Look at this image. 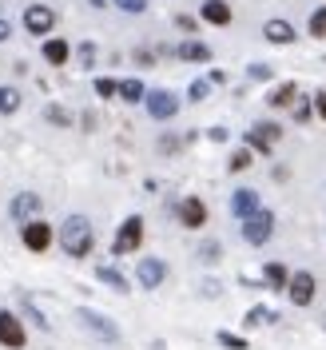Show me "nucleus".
Here are the masks:
<instances>
[{"label": "nucleus", "instance_id": "27", "mask_svg": "<svg viewBox=\"0 0 326 350\" xmlns=\"http://www.w3.org/2000/svg\"><path fill=\"white\" fill-rule=\"evenodd\" d=\"M207 96H211V80H195V84L187 88V100H191V104H203Z\"/></svg>", "mask_w": 326, "mask_h": 350}, {"label": "nucleus", "instance_id": "32", "mask_svg": "<svg viewBox=\"0 0 326 350\" xmlns=\"http://www.w3.org/2000/svg\"><path fill=\"white\" fill-rule=\"evenodd\" d=\"M251 159H255L251 148H239V152L231 155V172H247V167H251Z\"/></svg>", "mask_w": 326, "mask_h": 350}, {"label": "nucleus", "instance_id": "22", "mask_svg": "<svg viewBox=\"0 0 326 350\" xmlns=\"http://www.w3.org/2000/svg\"><path fill=\"white\" fill-rule=\"evenodd\" d=\"M116 96H124L128 104H144L148 88H144V80H120V92H116Z\"/></svg>", "mask_w": 326, "mask_h": 350}, {"label": "nucleus", "instance_id": "4", "mask_svg": "<svg viewBox=\"0 0 326 350\" xmlns=\"http://www.w3.org/2000/svg\"><path fill=\"white\" fill-rule=\"evenodd\" d=\"M144 247V215H128L124 227L116 231V243H111V255H131Z\"/></svg>", "mask_w": 326, "mask_h": 350}, {"label": "nucleus", "instance_id": "13", "mask_svg": "<svg viewBox=\"0 0 326 350\" xmlns=\"http://www.w3.org/2000/svg\"><path fill=\"white\" fill-rule=\"evenodd\" d=\"M179 223L191 227V231H199V227L207 223V203H203L199 196H187L183 203H179Z\"/></svg>", "mask_w": 326, "mask_h": 350}, {"label": "nucleus", "instance_id": "12", "mask_svg": "<svg viewBox=\"0 0 326 350\" xmlns=\"http://www.w3.org/2000/svg\"><path fill=\"white\" fill-rule=\"evenodd\" d=\"M135 279H139V286H144V291L163 286V279H167V262H163V259H139V267H135Z\"/></svg>", "mask_w": 326, "mask_h": 350}, {"label": "nucleus", "instance_id": "14", "mask_svg": "<svg viewBox=\"0 0 326 350\" xmlns=\"http://www.w3.org/2000/svg\"><path fill=\"white\" fill-rule=\"evenodd\" d=\"M262 36H267V44H295V40H299L295 24L283 21V16H275V21H267V24H262Z\"/></svg>", "mask_w": 326, "mask_h": 350}, {"label": "nucleus", "instance_id": "26", "mask_svg": "<svg viewBox=\"0 0 326 350\" xmlns=\"http://www.w3.org/2000/svg\"><path fill=\"white\" fill-rule=\"evenodd\" d=\"M215 342H219V347H227V350H247V347H251V342H247L243 334H231V330H219Z\"/></svg>", "mask_w": 326, "mask_h": 350}, {"label": "nucleus", "instance_id": "15", "mask_svg": "<svg viewBox=\"0 0 326 350\" xmlns=\"http://www.w3.org/2000/svg\"><path fill=\"white\" fill-rule=\"evenodd\" d=\"M199 16H203L207 24H215V28H227V24L235 21V12H231V4H227V0H203Z\"/></svg>", "mask_w": 326, "mask_h": 350}, {"label": "nucleus", "instance_id": "24", "mask_svg": "<svg viewBox=\"0 0 326 350\" xmlns=\"http://www.w3.org/2000/svg\"><path fill=\"white\" fill-rule=\"evenodd\" d=\"M306 32H310L314 40H326V8H314V12L306 16Z\"/></svg>", "mask_w": 326, "mask_h": 350}, {"label": "nucleus", "instance_id": "9", "mask_svg": "<svg viewBox=\"0 0 326 350\" xmlns=\"http://www.w3.org/2000/svg\"><path fill=\"white\" fill-rule=\"evenodd\" d=\"M40 211H44V199L36 191H21V196H12V203H8V219H16V223L40 219Z\"/></svg>", "mask_w": 326, "mask_h": 350}, {"label": "nucleus", "instance_id": "11", "mask_svg": "<svg viewBox=\"0 0 326 350\" xmlns=\"http://www.w3.org/2000/svg\"><path fill=\"white\" fill-rule=\"evenodd\" d=\"M21 239H24V247H28V251H36V255H40V251H48V247H52V239H56V235H52V227H48L44 219H28V223H24V231H21Z\"/></svg>", "mask_w": 326, "mask_h": 350}, {"label": "nucleus", "instance_id": "38", "mask_svg": "<svg viewBox=\"0 0 326 350\" xmlns=\"http://www.w3.org/2000/svg\"><path fill=\"white\" fill-rule=\"evenodd\" d=\"M135 64L152 68V64H155V60H152V52H148V48H139V52H135Z\"/></svg>", "mask_w": 326, "mask_h": 350}, {"label": "nucleus", "instance_id": "19", "mask_svg": "<svg viewBox=\"0 0 326 350\" xmlns=\"http://www.w3.org/2000/svg\"><path fill=\"white\" fill-rule=\"evenodd\" d=\"M96 279H100L104 286H111L116 295H128V291H131V286H128V279H124V275H120L116 267H108V262H104V267H96Z\"/></svg>", "mask_w": 326, "mask_h": 350}, {"label": "nucleus", "instance_id": "29", "mask_svg": "<svg viewBox=\"0 0 326 350\" xmlns=\"http://www.w3.org/2000/svg\"><path fill=\"white\" fill-rule=\"evenodd\" d=\"M262 323H275V310H267V306H255V310L247 314V327H262Z\"/></svg>", "mask_w": 326, "mask_h": 350}, {"label": "nucleus", "instance_id": "3", "mask_svg": "<svg viewBox=\"0 0 326 350\" xmlns=\"http://www.w3.org/2000/svg\"><path fill=\"white\" fill-rule=\"evenodd\" d=\"M144 108H148V116H152L155 124H163V120H175L179 116V96L167 92V88H148Z\"/></svg>", "mask_w": 326, "mask_h": 350}, {"label": "nucleus", "instance_id": "37", "mask_svg": "<svg viewBox=\"0 0 326 350\" xmlns=\"http://www.w3.org/2000/svg\"><path fill=\"white\" fill-rule=\"evenodd\" d=\"M314 111L326 120V88H318V92H314Z\"/></svg>", "mask_w": 326, "mask_h": 350}, {"label": "nucleus", "instance_id": "16", "mask_svg": "<svg viewBox=\"0 0 326 350\" xmlns=\"http://www.w3.org/2000/svg\"><path fill=\"white\" fill-rule=\"evenodd\" d=\"M44 60H48V64L52 68H64L68 60H72V44L68 40H60V36H44Z\"/></svg>", "mask_w": 326, "mask_h": 350}, {"label": "nucleus", "instance_id": "30", "mask_svg": "<svg viewBox=\"0 0 326 350\" xmlns=\"http://www.w3.org/2000/svg\"><path fill=\"white\" fill-rule=\"evenodd\" d=\"M76 60H80V68H92V64H96V44L84 40L80 48H76Z\"/></svg>", "mask_w": 326, "mask_h": 350}, {"label": "nucleus", "instance_id": "1", "mask_svg": "<svg viewBox=\"0 0 326 350\" xmlns=\"http://www.w3.org/2000/svg\"><path fill=\"white\" fill-rule=\"evenodd\" d=\"M60 247H64V255H72V259H84V255H92V247H96L92 219H84V215H68V219H64V227H60Z\"/></svg>", "mask_w": 326, "mask_h": 350}, {"label": "nucleus", "instance_id": "35", "mask_svg": "<svg viewBox=\"0 0 326 350\" xmlns=\"http://www.w3.org/2000/svg\"><path fill=\"white\" fill-rule=\"evenodd\" d=\"M247 76H251V80H271V68L267 64H251L247 68Z\"/></svg>", "mask_w": 326, "mask_h": 350}, {"label": "nucleus", "instance_id": "39", "mask_svg": "<svg viewBox=\"0 0 326 350\" xmlns=\"http://www.w3.org/2000/svg\"><path fill=\"white\" fill-rule=\"evenodd\" d=\"M8 36H12V24H8V21H0V44L8 40Z\"/></svg>", "mask_w": 326, "mask_h": 350}, {"label": "nucleus", "instance_id": "34", "mask_svg": "<svg viewBox=\"0 0 326 350\" xmlns=\"http://www.w3.org/2000/svg\"><path fill=\"white\" fill-rule=\"evenodd\" d=\"M310 111H314V104H310V100H295V120H299V124H306V120H310Z\"/></svg>", "mask_w": 326, "mask_h": 350}, {"label": "nucleus", "instance_id": "33", "mask_svg": "<svg viewBox=\"0 0 326 350\" xmlns=\"http://www.w3.org/2000/svg\"><path fill=\"white\" fill-rule=\"evenodd\" d=\"M219 255H223V247H219V243H203V247H199V259H203V262H219Z\"/></svg>", "mask_w": 326, "mask_h": 350}, {"label": "nucleus", "instance_id": "40", "mask_svg": "<svg viewBox=\"0 0 326 350\" xmlns=\"http://www.w3.org/2000/svg\"><path fill=\"white\" fill-rule=\"evenodd\" d=\"M92 4H96V8H104V4H108V0H92Z\"/></svg>", "mask_w": 326, "mask_h": 350}, {"label": "nucleus", "instance_id": "18", "mask_svg": "<svg viewBox=\"0 0 326 350\" xmlns=\"http://www.w3.org/2000/svg\"><path fill=\"white\" fill-rule=\"evenodd\" d=\"M259 207V196L251 191V187H239L235 196H231V211H235V219H243V215H251Z\"/></svg>", "mask_w": 326, "mask_h": 350}, {"label": "nucleus", "instance_id": "8", "mask_svg": "<svg viewBox=\"0 0 326 350\" xmlns=\"http://www.w3.org/2000/svg\"><path fill=\"white\" fill-rule=\"evenodd\" d=\"M314 291H318V283H314L310 271H295V275L286 279V295H290L295 306H310L314 303Z\"/></svg>", "mask_w": 326, "mask_h": 350}, {"label": "nucleus", "instance_id": "36", "mask_svg": "<svg viewBox=\"0 0 326 350\" xmlns=\"http://www.w3.org/2000/svg\"><path fill=\"white\" fill-rule=\"evenodd\" d=\"M175 28H183V32H195V16H187V12H179V16H175Z\"/></svg>", "mask_w": 326, "mask_h": 350}, {"label": "nucleus", "instance_id": "23", "mask_svg": "<svg viewBox=\"0 0 326 350\" xmlns=\"http://www.w3.org/2000/svg\"><path fill=\"white\" fill-rule=\"evenodd\" d=\"M12 111H21V92L0 84V116H12Z\"/></svg>", "mask_w": 326, "mask_h": 350}, {"label": "nucleus", "instance_id": "17", "mask_svg": "<svg viewBox=\"0 0 326 350\" xmlns=\"http://www.w3.org/2000/svg\"><path fill=\"white\" fill-rule=\"evenodd\" d=\"M175 60H187V64H207L211 60V48L199 40H183L179 48H175Z\"/></svg>", "mask_w": 326, "mask_h": 350}, {"label": "nucleus", "instance_id": "21", "mask_svg": "<svg viewBox=\"0 0 326 350\" xmlns=\"http://www.w3.org/2000/svg\"><path fill=\"white\" fill-rule=\"evenodd\" d=\"M262 279H267L262 286H275V291H286V279H290V271H286L283 262H267V267H262Z\"/></svg>", "mask_w": 326, "mask_h": 350}, {"label": "nucleus", "instance_id": "20", "mask_svg": "<svg viewBox=\"0 0 326 350\" xmlns=\"http://www.w3.org/2000/svg\"><path fill=\"white\" fill-rule=\"evenodd\" d=\"M295 96H299V88L286 80V84H279L275 92H267V104H271V108H290V104H295Z\"/></svg>", "mask_w": 326, "mask_h": 350}, {"label": "nucleus", "instance_id": "10", "mask_svg": "<svg viewBox=\"0 0 326 350\" xmlns=\"http://www.w3.org/2000/svg\"><path fill=\"white\" fill-rule=\"evenodd\" d=\"M24 342H28L24 323L12 314V310H0V347H4V350H21Z\"/></svg>", "mask_w": 326, "mask_h": 350}, {"label": "nucleus", "instance_id": "2", "mask_svg": "<svg viewBox=\"0 0 326 350\" xmlns=\"http://www.w3.org/2000/svg\"><path fill=\"white\" fill-rule=\"evenodd\" d=\"M271 235H275V211L255 207L251 215H243V239L251 243V247H262Z\"/></svg>", "mask_w": 326, "mask_h": 350}, {"label": "nucleus", "instance_id": "28", "mask_svg": "<svg viewBox=\"0 0 326 350\" xmlns=\"http://www.w3.org/2000/svg\"><path fill=\"white\" fill-rule=\"evenodd\" d=\"M96 96H100V100H111V96H116V92H120V80H108V76H100V80H96Z\"/></svg>", "mask_w": 326, "mask_h": 350}, {"label": "nucleus", "instance_id": "7", "mask_svg": "<svg viewBox=\"0 0 326 350\" xmlns=\"http://www.w3.org/2000/svg\"><path fill=\"white\" fill-rule=\"evenodd\" d=\"M279 139H283V124H251V131H247V148L259 155H271Z\"/></svg>", "mask_w": 326, "mask_h": 350}, {"label": "nucleus", "instance_id": "6", "mask_svg": "<svg viewBox=\"0 0 326 350\" xmlns=\"http://www.w3.org/2000/svg\"><path fill=\"white\" fill-rule=\"evenodd\" d=\"M76 319H80V327H87L96 338H104V342H120V327L111 323V319H104L100 310H92V306H80L76 310Z\"/></svg>", "mask_w": 326, "mask_h": 350}, {"label": "nucleus", "instance_id": "5", "mask_svg": "<svg viewBox=\"0 0 326 350\" xmlns=\"http://www.w3.org/2000/svg\"><path fill=\"white\" fill-rule=\"evenodd\" d=\"M21 24H24V32H32V36H48L52 28H56V8H48V4H28L24 8V16H21Z\"/></svg>", "mask_w": 326, "mask_h": 350}, {"label": "nucleus", "instance_id": "31", "mask_svg": "<svg viewBox=\"0 0 326 350\" xmlns=\"http://www.w3.org/2000/svg\"><path fill=\"white\" fill-rule=\"evenodd\" d=\"M120 12H131V16H139V12H148V0H111Z\"/></svg>", "mask_w": 326, "mask_h": 350}, {"label": "nucleus", "instance_id": "25", "mask_svg": "<svg viewBox=\"0 0 326 350\" xmlns=\"http://www.w3.org/2000/svg\"><path fill=\"white\" fill-rule=\"evenodd\" d=\"M44 120L56 124V128H72V111L60 108V104H48V108H44Z\"/></svg>", "mask_w": 326, "mask_h": 350}]
</instances>
